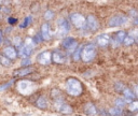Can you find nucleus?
Segmentation results:
<instances>
[{
  "label": "nucleus",
  "mask_w": 138,
  "mask_h": 116,
  "mask_svg": "<svg viewBox=\"0 0 138 116\" xmlns=\"http://www.w3.org/2000/svg\"><path fill=\"white\" fill-rule=\"evenodd\" d=\"M129 110L130 111H136V110H138V102H132L130 103V105H129Z\"/></svg>",
  "instance_id": "bb28decb"
},
{
  "label": "nucleus",
  "mask_w": 138,
  "mask_h": 116,
  "mask_svg": "<svg viewBox=\"0 0 138 116\" xmlns=\"http://www.w3.org/2000/svg\"><path fill=\"white\" fill-rule=\"evenodd\" d=\"M63 46L67 48L69 52H75V49L78 46V43L74 38H66L63 41Z\"/></svg>",
  "instance_id": "1a4fd4ad"
},
{
  "label": "nucleus",
  "mask_w": 138,
  "mask_h": 116,
  "mask_svg": "<svg viewBox=\"0 0 138 116\" xmlns=\"http://www.w3.org/2000/svg\"><path fill=\"white\" fill-rule=\"evenodd\" d=\"M57 30H58L60 35H63L69 31V25L66 21V19H64V18L57 19Z\"/></svg>",
  "instance_id": "6e6552de"
},
{
  "label": "nucleus",
  "mask_w": 138,
  "mask_h": 116,
  "mask_svg": "<svg viewBox=\"0 0 138 116\" xmlns=\"http://www.w3.org/2000/svg\"><path fill=\"white\" fill-rule=\"evenodd\" d=\"M32 71V68H23V69H19L17 71H15V75H19V76H23V75H26L28 73H30Z\"/></svg>",
  "instance_id": "f3484780"
},
{
  "label": "nucleus",
  "mask_w": 138,
  "mask_h": 116,
  "mask_svg": "<svg viewBox=\"0 0 138 116\" xmlns=\"http://www.w3.org/2000/svg\"><path fill=\"white\" fill-rule=\"evenodd\" d=\"M109 113H110L111 115H113V116H118V115H121L122 111H121V108H119V107H112V108L109 110Z\"/></svg>",
  "instance_id": "4be33fe9"
},
{
  "label": "nucleus",
  "mask_w": 138,
  "mask_h": 116,
  "mask_svg": "<svg viewBox=\"0 0 138 116\" xmlns=\"http://www.w3.org/2000/svg\"><path fill=\"white\" fill-rule=\"evenodd\" d=\"M136 23H137V24H138V19H137V20H136Z\"/></svg>",
  "instance_id": "2f4dec72"
},
{
  "label": "nucleus",
  "mask_w": 138,
  "mask_h": 116,
  "mask_svg": "<svg viewBox=\"0 0 138 116\" xmlns=\"http://www.w3.org/2000/svg\"><path fill=\"white\" fill-rule=\"evenodd\" d=\"M34 47H35L34 41H32L31 39H29V38H27V39L25 40V43H24L23 47L21 48L19 53H21V55L23 56V57H27V56H29V55L31 54Z\"/></svg>",
  "instance_id": "20e7f679"
},
{
  "label": "nucleus",
  "mask_w": 138,
  "mask_h": 116,
  "mask_svg": "<svg viewBox=\"0 0 138 116\" xmlns=\"http://www.w3.org/2000/svg\"><path fill=\"white\" fill-rule=\"evenodd\" d=\"M96 55V48L92 44H88L83 47L81 50V59L84 62H90L94 59V57Z\"/></svg>",
  "instance_id": "7ed1b4c3"
},
{
  "label": "nucleus",
  "mask_w": 138,
  "mask_h": 116,
  "mask_svg": "<svg viewBox=\"0 0 138 116\" xmlns=\"http://www.w3.org/2000/svg\"><path fill=\"white\" fill-rule=\"evenodd\" d=\"M52 58H53V60H54L55 62H57V63H62V62L65 61V56H64L61 52H55V53L53 54Z\"/></svg>",
  "instance_id": "2eb2a0df"
},
{
  "label": "nucleus",
  "mask_w": 138,
  "mask_h": 116,
  "mask_svg": "<svg viewBox=\"0 0 138 116\" xmlns=\"http://www.w3.org/2000/svg\"><path fill=\"white\" fill-rule=\"evenodd\" d=\"M123 92H124V96H125V99H133L134 98V95H133V92L130 91L129 89L127 88H124V90H123Z\"/></svg>",
  "instance_id": "5701e85b"
},
{
  "label": "nucleus",
  "mask_w": 138,
  "mask_h": 116,
  "mask_svg": "<svg viewBox=\"0 0 138 116\" xmlns=\"http://www.w3.org/2000/svg\"><path fill=\"white\" fill-rule=\"evenodd\" d=\"M37 105L40 108H47L48 105H49V103H48V100L45 99V97H43V96L39 97L38 100H37Z\"/></svg>",
  "instance_id": "dca6fc26"
},
{
  "label": "nucleus",
  "mask_w": 138,
  "mask_h": 116,
  "mask_svg": "<svg viewBox=\"0 0 138 116\" xmlns=\"http://www.w3.org/2000/svg\"><path fill=\"white\" fill-rule=\"evenodd\" d=\"M80 52H81V48H80V47H77L75 49V52H74V59L75 60H78L79 58L81 57V53H80Z\"/></svg>",
  "instance_id": "b1692460"
},
{
  "label": "nucleus",
  "mask_w": 138,
  "mask_h": 116,
  "mask_svg": "<svg viewBox=\"0 0 138 116\" xmlns=\"http://www.w3.org/2000/svg\"><path fill=\"white\" fill-rule=\"evenodd\" d=\"M13 43H14L15 45H19V43H21L19 38H18V37H15V38H14V39H13Z\"/></svg>",
  "instance_id": "c85d7f7f"
},
{
  "label": "nucleus",
  "mask_w": 138,
  "mask_h": 116,
  "mask_svg": "<svg viewBox=\"0 0 138 116\" xmlns=\"http://www.w3.org/2000/svg\"><path fill=\"white\" fill-rule=\"evenodd\" d=\"M37 59L40 64L47 66V64H49L51 62V60H52V54H51V52H49V50H44V52H42L38 55Z\"/></svg>",
  "instance_id": "0eeeda50"
},
{
  "label": "nucleus",
  "mask_w": 138,
  "mask_h": 116,
  "mask_svg": "<svg viewBox=\"0 0 138 116\" xmlns=\"http://www.w3.org/2000/svg\"><path fill=\"white\" fill-rule=\"evenodd\" d=\"M85 112L89 115H95L97 111H96L95 105H94L93 103H91V102H89V103L85 104Z\"/></svg>",
  "instance_id": "4468645a"
},
{
  "label": "nucleus",
  "mask_w": 138,
  "mask_h": 116,
  "mask_svg": "<svg viewBox=\"0 0 138 116\" xmlns=\"http://www.w3.org/2000/svg\"><path fill=\"white\" fill-rule=\"evenodd\" d=\"M11 83H12V82H9V83H6L5 85H1V86H0V92L3 91V90H5V89L11 85Z\"/></svg>",
  "instance_id": "cd10ccee"
},
{
  "label": "nucleus",
  "mask_w": 138,
  "mask_h": 116,
  "mask_svg": "<svg viewBox=\"0 0 138 116\" xmlns=\"http://www.w3.org/2000/svg\"><path fill=\"white\" fill-rule=\"evenodd\" d=\"M1 39H2L1 38V32H0V43H1Z\"/></svg>",
  "instance_id": "7c9ffc66"
},
{
  "label": "nucleus",
  "mask_w": 138,
  "mask_h": 116,
  "mask_svg": "<svg viewBox=\"0 0 138 116\" xmlns=\"http://www.w3.org/2000/svg\"><path fill=\"white\" fill-rule=\"evenodd\" d=\"M53 16H54V13L52 12V11H47L45 13H44V18L47 19V20H50L51 18H53Z\"/></svg>",
  "instance_id": "a878e982"
},
{
  "label": "nucleus",
  "mask_w": 138,
  "mask_h": 116,
  "mask_svg": "<svg viewBox=\"0 0 138 116\" xmlns=\"http://www.w3.org/2000/svg\"><path fill=\"white\" fill-rule=\"evenodd\" d=\"M124 38H125V32L124 31H119L117 34H115V37H114V40H115V42H122L123 40H124Z\"/></svg>",
  "instance_id": "6ab92c4d"
},
{
  "label": "nucleus",
  "mask_w": 138,
  "mask_h": 116,
  "mask_svg": "<svg viewBox=\"0 0 138 116\" xmlns=\"http://www.w3.org/2000/svg\"><path fill=\"white\" fill-rule=\"evenodd\" d=\"M71 23L74 24L77 28H83L86 25V19L83 15L79 13H74L71 15Z\"/></svg>",
  "instance_id": "423d86ee"
},
{
  "label": "nucleus",
  "mask_w": 138,
  "mask_h": 116,
  "mask_svg": "<svg viewBox=\"0 0 138 116\" xmlns=\"http://www.w3.org/2000/svg\"><path fill=\"white\" fill-rule=\"evenodd\" d=\"M36 88L35 83H32L31 81H28V79H22L17 83V89L22 95H29Z\"/></svg>",
  "instance_id": "f03ea898"
},
{
  "label": "nucleus",
  "mask_w": 138,
  "mask_h": 116,
  "mask_svg": "<svg viewBox=\"0 0 138 116\" xmlns=\"http://www.w3.org/2000/svg\"><path fill=\"white\" fill-rule=\"evenodd\" d=\"M128 21V18L125 17L124 15H114L110 18L109 20V26L110 27H117V26H122V25H125L126 23Z\"/></svg>",
  "instance_id": "39448f33"
},
{
  "label": "nucleus",
  "mask_w": 138,
  "mask_h": 116,
  "mask_svg": "<svg viewBox=\"0 0 138 116\" xmlns=\"http://www.w3.org/2000/svg\"><path fill=\"white\" fill-rule=\"evenodd\" d=\"M86 25L89 26V28L91 30H96L98 28V23H97V19L95 18V16L93 15H89L88 19H86Z\"/></svg>",
  "instance_id": "9d476101"
},
{
  "label": "nucleus",
  "mask_w": 138,
  "mask_h": 116,
  "mask_svg": "<svg viewBox=\"0 0 138 116\" xmlns=\"http://www.w3.org/2000/svg\"><path fill=\"white\" fill-rule=\"evenodd\" d=\"M66 91L71 96H79L82 92V85L76 77H70L66 81Z\"/></svg>",
  "instance_id": "f257e3e1"
},
{
  "label": "nucleus",
  "mask_w": 138,
  "mask_h": 116,
  "mask_svg": "<svg viewBox=\"0 0 138 116\" xmlns=\"http://www.w3.org/2000/svg\"><path fill=\"white\" fill-rule=\"evenodd\" d=\"M3 52H4V55L6 56V58H9V59H14V58L16 57V55H17L16 50L14 49L12 46H8V47H5Z\"/></svg>",
  "instance_id": "ddd939ff"
},
{
  "label": "nucleus",
  "mask_w": 138,
  "mask_h": 116,
  "mask_svg": "<svg viewBox=\"0 0 138 116\" xmlns=\"http://www.w3.org/2000/svg\"><path fill=\"white\" fill-rule=\"evenodd\" d=\"M58 108H60V111H61L62 113H71V112H72L70 105H68V104L62 103V104L58 106Z\"/></svg>",
  "instance_id": "a211bd4d"
},
{
  "label": "nucleus",
  "mask_w": 138,
  "mask_h": 116,
  "mask_svg": "<svg viewBox=\"0 0 138 116\" xmlns=\"http://www.w3.org/2000/svg\"><path fill=\"white\" fill-rule=\"evenodd\" d=\"M127 102V101L125 99H121V98H118L117 100H115V104L119 105V106H123V105H125V103Z\"/></svg>",
  "instance_id": "393cba45"
},
{
  "label": "nucleus",
  "mask_w": 138,
  "mask_h": 116,
  "mask_svg": "<svg viewBox=\"0 0 138 116\" xmlns=\"http://www.w3.org/2000/svg\"><path fill=\"white\" fill-rule=\"evenodd\" d=\"M0 63L2 64V66H5V67H9L11 64V60L9 58H6L4 56H0Z\"/></svg>",
  "instance_id": "aec40b11"
},
{
  "label": "nucleus",
  "mask_w": 138,
  "mask_h": 116,
  "mask_svg": "<svg viewBox=\"0 0 138 116\" xmlns=\"http://www.w3.org/2000/svg\"><path fill=\"white\" fill-rule=\"evenodd\" d=\"M41 34L44 40H50L51 39V29H50V26L49 24L44 23L41 27Z\"/></svg>",
  "instance_id": "f8f14e48"
},
{
  "label": "nucleus",
  "mask_w": 138,
  "mask_h": 116,
  "mask_svg": "<svg viewBox=\"0 0 138 116\" xmlns=\"http://www.w3.org/2000/svg\"><path fill=\"white\" fill-rule=\"evenodd\" d=\"M109 42H110V38H109V35L104 33V34H100L97 37V43L99 46H107L109 44Z\"/></svg>",
  "instance_id": "9b49d317"
},
{
  "label": "nucleus",
  "mask_w": 138,
  "mask_h": 116,
  "mask_svg": "<svg viewBox=\"0 0 138 116\" xmlns=\"http://www.w3.org/2000/svg\"><path fill=\"white\" fill-rule=\"evenodd\" d=\"M134 90H135V93L138 96V85H135L134 86Z\"/></svg>",
  "instance_id": "c756f323"
},
{
  "label": "nucleus",
  "mask_w": 138,
  "mask_h": 116,
  "mask_svg": "<svg viewBox=\"0 0 138 116\" xmlns=\"http://www.w3.org/2000/svg\"><path fill=\"white\" fill-rule=\"evenodd\" d=\"M137 116H138V115H137Z\"/></svg>",
  "instance_id": "473e14b6"
},
{
  "label": "nucleus",
  "mask_w": 138,
  "mask_h": 116,
  "mask_svg": "<svg viewBox=\"0 0 138 116\" xmlns=\"http://www.w3.org/2000/svg\"><path fill=\"white\" fill-rule=\"evenodd\" d=\"M134 41H135V39L132 37V35H125V38H124V40H123V42H124V44L125 45H130L132 43H134Z\"/></svg>",
  "instance_id": "412c9836"
}]
</instances>
